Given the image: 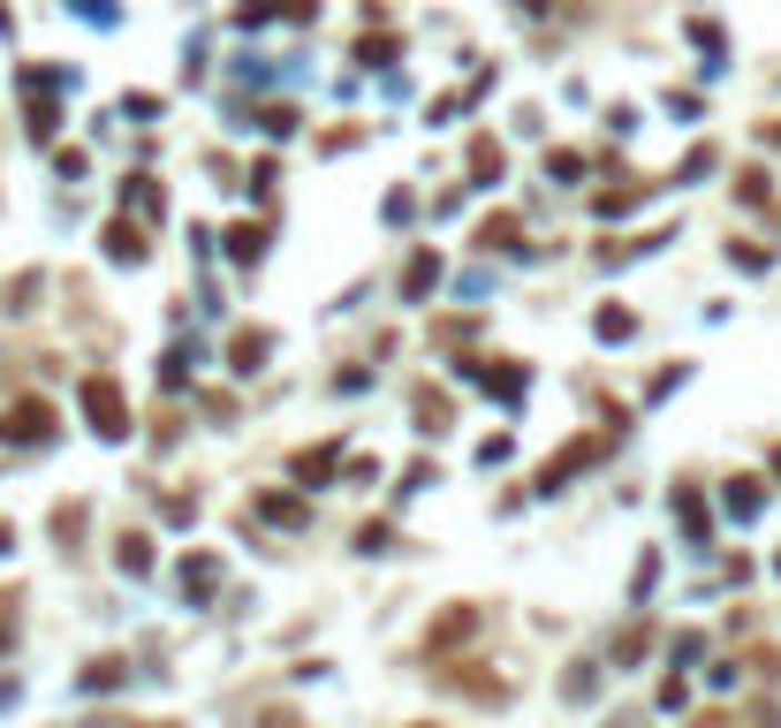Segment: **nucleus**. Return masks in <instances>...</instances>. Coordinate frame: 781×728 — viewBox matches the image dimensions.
Returning a JSON list of instances; mask_svg holds the SVG:
<instances>
[{"instance_id": "obj_1", "label": "nucleus", "mask_w": 781, "mask_h": 728, "mask_svg": "<svg viewBox=\"0 0 781 728\" xmlns=\"http://www.w3.org/2000/svg\"><path fill=\"white\" fill-rule=\"evenodd\" d=\"M77 402H84V418H91L99 440H130V395H122L114 372H91V380L77 387Z\"/></svg>"}, {"instance_id": "obj_2", "label": "nucleus", "mask_w": 781, "mask_h": 728, "mask_svg": "<svg viewBox=\"0 0 781 728\" xmlns=\"http://www.w3.org/2000/svg\"><path fill=\"white\" fill-rule=\"evenodd\" d=\"M608 448H614V432H584V440H569L562 456H547V471H539V493H554V486H569L577 471H592Z\"/></svg>"}, {"instance_id": "obj_3", "label": "nucleus", "mask_w": 781, "mask_h": 728, "mask_svg": "<svg viewBox=\"0 0 781 728\" xmlns=\"http://www.w3.org/2000/svg\"><path fill=\"white\" fill-rule=\"evenodd\" d=\"M46 432H53V402H39V395H23L16 410H0V440H16V448H39Z\"/></svg>"}, {"instance_id": "obj_4", "label": "nucleus", "mask_w": 781, "mask_h": 728, "mask_svg": "<svg viewBox=\"0 0 781 728\" xmlns=\"http://www.w3.org/2000/svg\"><path fill=\"white\" fill-rule=\"evenodd\" d=\"M182 592H190V600H213V592H220V561L213 555H190V561H182Z\"/></svg>"}, {"instance_id": "obj_5", "label": "nucleus", "mask_w": 781, "mask_h": 728, "mask_svg": "<svg viewBox=\"0 0 781 728\" xmlns=\"http://www.w3.org/2000/svg\"><path fill=\"white\" fill-rule=\"evenodd\" d=\"M471 630H478V607H455V615H440V622H433V638H425V645L440 652V645H463Z\"/></svg>"}, {"instance_id": "obj_6", "label": "nucleus", "mask_w": 781, "mask_h": 728, "mask_svg": "<svg viewBox=\"0 0 781 728\" xmlns=\"http://www.w3.org/2000/svg\"><path fill=\"white\" fill-rule=\"evenodd\" d=\"M107 258H130V266L144 258V236H137L130 220H107Z\"/></svg>"}, {"instance_id": "obj_7", "label": "nucleus", "mask_w": 781, "mask_h": 728, "mask_svg": "<svg viewBox=\"0 0 781 728\" xmlns=\"http://www.w3.org/2000/svg\"><path fill=\"white\" fill-rule=\"evenodd\" d=\"M433 281H440V258H425V251H418V258H410V273H402V297L418 303L425 289H433Z\"/></svg>"}, {"instance_id": "obj_8", "label": "nucleus", "mask_w": 781, "mask_h": 728, "mask_svg": "<svg viewBox=\"0 0 781 728\" xmlns=\"http://www.w3.org/2000/svg\"><path fill=\"white\" fill-rule=\"evenodd\" d=\"M729 516H737V523L759 516V478H729Z\"/></svg>"}, {"instance_id": "obj_9", "label": "nucleus", "mask_w": 781, "mask_h": 728, "mask_svg": "<svg viewBox=\"0 0 781 728\" xmlns=\"http://www.w3.org/2000/svg\"><path fill=\"white\" fill-rule=\"evenodd\" d=\"M114 561H122L130 577H144V569H152V539H144V531H130V539L114 547Z\"/></svg>"}, {"instance_id": "obj_10", "label": "nucleus", "mask_w": 781, "mask_h": 728, "mask_svg": "<svg viewBox=\"0 0 781 728\" xmlns=\"http://www.w3.org/2000/svg\"><path fill=\"white\" fill-rule=\"evenodd\" d=\"M122 206H137L144 220L160 213V190H152V174H130V182H122Z\"/></svg>"}, {"instance_id": "obj_11", "label": "nucleus", "mask_w": 781, "mask_h": 728, "mask_svg": "<svg viewBox=\"0 0 781 728\" xmlns=\"http://www.w3.org/2000/svg\"><path fill=\"white\" fill-rule=\"evenodd\" d=\"M266 349H273L266 335H236V349H228V357H236V372H259V365H266Z\"/></svg>"}, {"instance_id": "obj_12", "label": "nucleus", "mask_w": 781, "mask_h": 728, "mask_svg": "<svg viewBox=\"0 0 781 728\" xmlns=\"http://www.w3.org/2000/svg\"><path fill=\"white\" fill-rule=\"evenodd\" d=\"M334 463H342V448H304V456H297V478L311 486V478H327Z\"/></svg>"}, {"instance_id": "obj_13", "label": "nucleus", "mask_w": 781, "mask_h": 728, "mask_svg": "<svg viewBox=\"0 0 781 728\" xmlns=\"http://www.w3.org/2000/svg\"><path fill=\"white\" fill-rule=\"evenodd\" d=\"M675 516H683V531H691V539H705V531H713V523H705V501H698L691 486L675 493Z\"/></svg>"}, {"instance_id": "obj_14", "label": "nucleus", "mask_w": 781, "mask_h": 728, "mask_svg": "<svg viewBox=\"0 0 781 728\" xmlns=\"http://www.w3.org/2000/svg\"><path fill=\"white\" fill-rule=\"evenodd\" d=\"M259 516H266V523H304V501H289V493H266Z\"/></svg>"}, {"instance_id": "obj_15", "label": "nucleus", "mask_w": 781, "mask_h": 728, "mask_svg": "<svg viewBox=\"0 0 781 728\" xmlns=\"http://www.w3.org/2000/svg\"><path fill=\"white\" fill-rule=\"evenodd\" d=\"M478 243H485V251H509V243H517V220H509V213L485 220V228H478Z\"/></svg>"}, {"instance_id": "obj_16", "label": "nucleus", "mask_w": 781, "mask_h": 728, "mask_svg": "<svg viewBox=\"0 0 781 728\" xmlns=\"http://www.w3.org/2000/svg\"><path fill=\"white\" fill-rule=\"evenodd\" d=\"M122 676H130V660H91V676H84V684H91V690H114Z\"/></svg>"}, {"instance_id": "obj_17", "label": "nucleus", "mask_w": 781, "mask_h": 728, "mask_svg": "<svg viewBox=\"0 0 781 728\" xmlns=\"http://www.w3.org/2000/svg\"><path fill=\"white\" fill-rule=\"evenodd\" d=\"M228 251H236V258H243V266H251V258L266 251V236H259V228H236V236H228Z\"/></svg>"}, {"instance_id": "obj_18", "label": "nucleus", "mask_w": 781, "mask_h": 728, "mask_svg": "<svg viewBox=\"0 0 781 728\" xmlns=\"http://www.w3.org/2000/svg\"><path fill=\"white\" fill-rule=\"evenodd\" d=\"M630 327H638V319H630V311H600V335H608V342H622V335H630Z\"/></svg>"}, {"instance_id": "obj_19", "label": "nucleus", "mask_w": 781, "mask_h": 728, "mask_svg": "<svg viewBox=\"0 0 781 728\" xmlns=\"http://www.w3.org/2000/svg\"><path fill=\"white\" fill-rule=\"evenodd\" d=\"M645 645H652V630H622V645H614V660H638Z\"/></svg>"}, {"instance_id": "obj_20", "label": "nucleus", "mask_w": 781, "mask_h": 728, "mask_svg": "<svg viewBox=\"0 0 781 728\" xmlns=\"http://www.w3.org/2000/svg\"><path fill=\"white\" fill-rule=\"evenodd\" d=\"M471 174H478V182H485V174H501V152H493V144H478V152H471Z\"/></svg>"}, {"instance_id": "obj_21", "label": "nucleus", "mask_w": 781, "mask_h": 728, "mask_svg": "<svg viewBox=\"0 0 781 728\" xmlns=\"http://www.w3.org/2000/svg\"><path fill=\"white\" fill-rule=\"evenodd\" d=\"M16 645V600H0V652Z\"/></svg>"}, {"instance_id": "obj_22", "label": "nucleus", "mask_w": 781, "mask_h": 728, "mask_svg": "<svg viewBox=\"0 0 781 728\" xmlns=\"http://www.w3.org/2000/svg\"><path fill=\"white\" fill-rule=\"evenodd\" d=\"M259 728H297V714H289V706H273V714H266Z\"/></svg>"}, {"instance_id": "obj_23", "label": "nucleus", "mask_w": 781, "mask_h": 728, "mask_svg": "<svg viewBox=\"0 0 781 728\" xmlns=\"http://www.w3.org/2000/svg\"><path fill=\"white\" fill-rule=\"evenodd\" d=\"M77 8H84L91 23H107V16H114V8H107V0H77Z\"/></svg>"}, {"instance_id": "obj_24", "label": "nucleus", "mask_w": 781, "mask_h": 728, "mask_svg": "<svg viewBox=\"0 0 781 728\" xmlns=\"http://www.w3.org/2000/svg\"><path fill=\"white\" fill-rule=\"evenodd\" d=\"M311 8H319V0H281V16H311Z\"/></svg>"}, {"instance_id": "obj_25", "label": "nucleus", "mask_w": 781, "mask_h": 728, "mask_svg": "<svg viewBox=\"0 0 781 728\" xmlns=\"http://www.w3.org/2000/svg\"><path fill=\"white\" fill-rule=\"evenodd\" d=\"M517 8H547V0H517Z\"/></svg>"}, {"instance_id": "obj_26", "label": "nucleus", "mask_w": 781, "mask_h": 728, "mask_svg": "<svg viewBox=\"0 0 781 728\" xmlns=\"http://www.w3.org/2000/svg\"><path fill=\"white\" fill-rule=\"evenodd\" d=\"M144 728H174V721H144Z\"/></svg>"}, {"instance_id": "obj_27", "label": "nucleus", "mask_w": 781, "mask_h": 728, "mask_svg": "<svg viewBox=\"0 0 781 728\" xmlns=\"http://www.w3.org/2000/svg\"><path fill=\"white\" fill-rule=\"evenodd\" d=\"M774 478H781V448H774Z\"/></svg>"}]
</instances>
